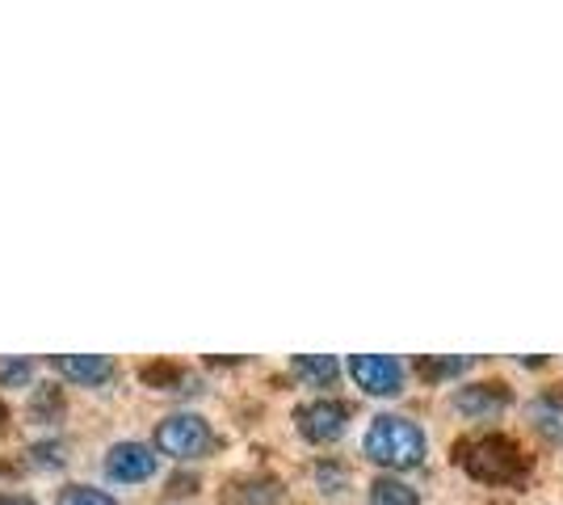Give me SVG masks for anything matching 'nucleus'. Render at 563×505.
Listing matches in <instances>:
<instances>
[{
  "label": "nucleus",
  "mask_w": 563,
  "mask_h": 505,
  "mask_svg": "<svg viewBox=\"0 0 563 505\" xmlns=\"http://www.w3.org/2000/svg\"><path fill=\"white\" fill-rule=\"evenodd\" d=\"M295 375H303L307 384L316 387H329L336 375H341V362L329 359V354H299L295 359Z\"/></svg>",
  "instance_id": "11"
},
{
  "label": "nucleus",
  "mask_w": 563,
  "mask_h": 505,
  "mask_svg": "<svg viewBox=\"0 0 563 505\" xmlns=\"http://www.w3.org/2000/svg\"><path fill=\"white\" fill-rule=\"evenodd\" d=\"M350 375L353 384L371 396H399V387H404V366L387 354H353Z\"/></svg>",
  "instance_id": "5"
},
{
  "label": "nucleus",
  "mask_w": 563,
  "mask_h": 505,
  "mask_svg": "<svg viewBox=\"0 0 563 505\" xmlns=\"http://www.w3.org/2000/svg\"><path fill=\"white\" fill-rule=\"evenodd\" d=\"M194 476H173V481H168V493H194Z\"/></svg>",
  "instance_id": "19"
},
{
  "label": "nucleus",
  "mask_w": 563,
  "mask_h": 505,
  "mask_svg": "<svg viewBox=\"0 0 563 505\" xmlns=\"http://www.w3.org/2000/svg\"><path fill=\"white\" fill-rule=\"evenodd\" d=\"M30 463L51 472V468L68 463V447H64V442H34V447H30Z\"/></svg>",
  "instance_id": "16"
},
{
  "label": "nucleus",
  "mask_w": 563,
  "mask_h": 505,
  "mask_svg": "<svg viewBox=\"0 0 563 505\" xmlns=\"http://www.w3.org/2000/svg\"><path fill=\"white\" fill-rule=\"evenodd\" d=\"M530 417H534V426H539L547 438H563V396L560 392H542L539 400H534V409H530Z\"/></svg>",
  "instance_id": "10"
},
{
  "label": "nucleus",
  "mask_w": 563,
  "mask_h": 505,
  "mask_svg": "<svg viewBox=\"0 0 563 505\" xmlns=\"http://www.w3.org/2000/svg\"><path fill=\"white\" fill-rule=\"evenodd\" d=\"M106 472L118 484H140L156 476V451L147 442H114L106 455Z\"/></svg>",
  "instance_id": "6"
},
{
  "label": "nucleus",
  "mask_w": 563,
  "mask_h": 505,
  "mask_svg": "<svg viewBox=\"0 0 563 505\" xmlns=\"http://www.w3.org/2000/svg\"><path fill=\"white\" fill-rule=\"evenodd\" d=\"M345 421H350V405H341V400H307L295 409V430L316 447L336 442L345 433Z\"/></svg>",
  "instance_id": "4"
},
{
  "label": "nucleus",
  "mask_w": 563,
  "mask_h": 505,
  "mask_svg": "<svg viewBox=\"0 0 563 505\" xmlns=\"http://www.w3.org/2000/svg\"><path fill=\"white\" fill-rule=\"evenodd\" d=\"M156 447L173 459H198L214 451V430L198 413H173L156 426Z\"/></svg>",
  "instance_id": "3"
},
{
  "label": "nucleus",
  "mask_w": 563,
  "mask_h": 505,
  "mask_svg": "<svg viewBox=\"0 0 563 505\" xmlns=\"http://www.w3.org/2000/svg\"><path fill=\"white\" fill-rule=\"evenodd\" d=\"M186 375H181V366H173V362H147L143 366V384H152V387H173V384H181Z\"/></svg>",
  "instance_id": "17"
},
{
  "label": "nucleus",
  "mask_w": 563,
  "mask_h": 505,
  "mask_svg": "<svg viewBox=\"0 0 563 505\" xmlns=\"http://www.w3.org/2000/svg\"><path fill=\"white\" fill-rule=\"evenodd\" d=\"M471 362L467 359H446V362H421L417 371H424V375H459V371H467Z\"/></svg>",
  "instance_id": "18"
},
{
  "label": "nucleus",
  "mask_w": 563,
  "mask_h": 505,
  "mask_svg": "<svg viewBox=\"0 0 563 505\" xmlns=\"http://www.w3.org/2000/svg\"><path fill=\"white\" fill-rule=\"evenodd\" d=\"M4 426H9V405L0 400V430H4Z\"/></svg>",
  "instance_id": "21"
},
{
  "label": "nucleus",
  "mask_w": 563,
  "mask_h": 505,
  "mask_svg": "<svg viewBox=\"0 0 563 505\" xmlns=\"http://www.w3.org/2000/svg\"><path fill=\"white\" fill-rule=\"evenodd\" d=\"M64 413V392L55 384H38L34 387V400H30V417L34 421H59Z\"/></svg>",
  "instance_id": "13"
},
{
  "label": "nucleus",
  "mask_w": 563,
  "mask_h": 505,
  "mask_svg": "<svg viewBox=\"0 0 563 505\" xmlns=\"http://www.w3.org/2000/svg\"><path fill=\"white\" fill-rule=\"evenodd\" d=\"M459 463L467 468L471 481L484 484H509L526 472L521 447H517L514 438H505V433H484L475 442H463L459 447Z\"/></svg>",
  "instance_id": "2"
},
{
  "label": "nucleus",
  "mask_w": 563,
  "mask_h": 505,
  "mask_svg": "<svg viewBox=\"0 0 563 505\" xmlns=\"http://www.w3.org/2000/svg\"><path fill=\"white\" fill-rule=\"evenodd\" d=\"M59 505H118L106 488H93V484H68L59 488Z\"/></svg>",
  "instance_id": "14"
},
{
  "label": "nucleus",
  "mask_w": 563,
  "mask_h": 505,
  "mask_svg": "<svg viewBox=\"0 0 563 505\" xmlns=\"http://www.w3.org/2000/svg\"><path fill=\"white\" fill-rule=\"evenodd\" d=\"M278 493V481H269V476H240V481H228L223 505H274Z\"/></svg>",
  "instance_id": "9"
},
{
  "label": "nucleus",
  "mask_w": 563,
  "mask_h": 505,
  "mask_svg": "<svg viewBox=\"0 0 563 505\" xmlns=\"http://www.w3.org/2000/svg\"><path fill=\"white\" fill-rule=\"evenodd\" d=\"M0 505H38V502L25 497V493H0Z\"/></svg>",
  "instance_id": "20"
},
{
  "label": "nucleus",
  "mask_w": 563,
  "mask_h": 505,
  "mask_svg": "<svg viewBox=\"0 0 563 505\" xmlns=\"http://www.w3.org/2000/svg\"><path fill=\"white\" fill-rule=\"evenodd\" d=\"M30 380H34L30 359H0V387H25Z\"/></svg>",
  "instance_id": "15"
},
{
  "label": "nucleus",
  "mask_w": 563,
  "mask_h": 505,
  "mask_svg": "<svg viewBox=\"0 0 563 505\" xmlns=\"http://www.w3.org/2000/svg\"><path fill=\"white\" fill-rule=\"evenodd\" d=\"M371 505H421V497H417V488H408L404 481L378 476L371 484Z\"/></svg>",
  "instance_id": "12"
},
{
  "label": "nucleus",
  "mask_w": 563,
  "mask_h": 505,
  "mask_svg": "<svg viewBox=\"0 0 563 505\" xmlns=\"http://www.w3.org/2000/svg\"><path fill=\"white\" fill-rule=\"evenodd\" d=\"M505 405H509L505 384H471L454 392V409L467 413V417H496Z\"/></svg>",
  "instance_id": "8"
},
{
  "label": "nucleus",
  "mask_w": 563,
  "mask_h": 505,
  "mask_svg": "<svg viewBox=\"0 0 563 505\" xmlns=\"http://www.w3.org/2000/svg\"><path fill=\"white\" fill-rule=\"evenodd\" d=\"M362 447H366V455L375 459L378 468H417L424 459V430L417 421H408V417H399V413H383L371 421V430L362 438Z\"/></svg>",
  "instance_id": "1"
},
{
  "label": "nucleus",
  "mask_w": 563,
  "mask_h": 505,
  "mask_svg": "<svg viewBox=\"0 0 563 505\" xmlns=\"http://www.w3.org/2000/svg\"><path fill=\"white\" fill-rule=\"evenodd\" d=\"M55 371L59 375H68L71 384H106V380H114V359H106V354H55Z\"/></svg>",
  "instance_id": "7"
}]
</instances>
